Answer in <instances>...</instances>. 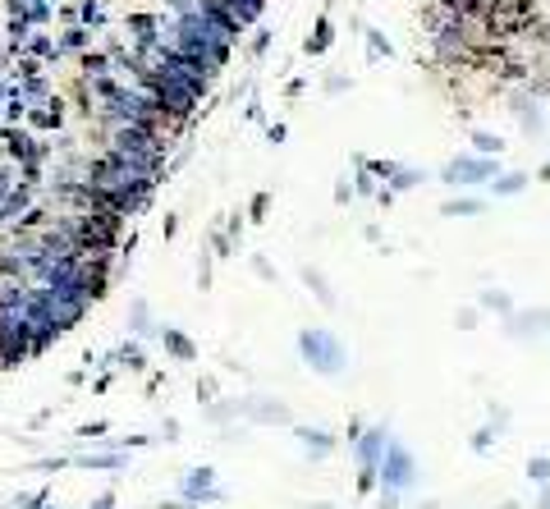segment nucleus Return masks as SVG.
<instances>
[{
  "mask_svg": "<svg viewBox=\"0 0 550 509\" xmlns=\"http://www.w3.org/2000/svg\"><path fill=\"white\" fill-rule=\"evenodd\" d=\"M298 354L308 358V367L312 372H321V377H335V372H344V344L330 335V331H321V326H312V331H302L298 335Z\"/></svg>",
  "mask_w": 550,
  "mask_h": 509,
  "instance_id": "1",
  "label": "nucleus"
},
{
  "mask_svg": "<svg viewBox=\"0 0 550 509\" xmlns=\"http://www.w3.org/2000/svg\"><path fill=\"white\" fill-rule=\"evenodd\" d=\"M412 482H418V459L390 436V445H385V454H381V464H376V487L381 491H408Z\"/></svg>",
  "mask_w": 550,
  "mask_h": 509,
  "instance_id": "2",
  "label": "nucleus"
},
{
  "mask_svg": "<svg viewBox=\"0 0 550 509\" xmlns=\"http://www.w3.org/2000/svg\"><path fill=\"white\" fill-rule=\"evenodd\" d=\"M495 175H500V161L463 152V156L445 161V170H440V184H450V189H473V184H491Z\"/></svg>",
  "mask_w": 550,
  "mask_h": 509,
  "instance_id": "3",
  "label": "nucleus"
},
{
  "mask_svg": "<svg viewBox=\"0 0 550 509\" xmlns=\"http://www.w3.org/2000/svg\"><path fill=\"white\" fill-rule=\"evenodd\" d=\"M385 445H390V432L385 427H363V436L353 441V454H358V468L363 473H376V464H381V454H385Z\"/></svg>",
  "mask_w": 550,
  "mask_h": 509,
  "instance_id": "4",
  "label": "nucleus"
},
{
  "mask_svg": "<svg viewBox=\"0 0 550 509\" xmlns=\"http://www.w3.org/2000/svg\"><path fill=\"white\" fill-rule=\"evenodd\" d=\"M509 111H514L518 129L528 133V138H541V133H546V111H541V101H532L528 92H518V97H514V106H509Z\"/></svg>",
  "mask_w": 550,
  "mask_h": 509,
  "instance_id": "5",
  "label": "nucleus"
},
{
  "mask_svg": "<svg viewBox=\"0 0 550 509\" xmlns=\"http://www.w3.org/2000/svg\"><path fill=\"white\" fill-rule=\"evenodd\" d=\"M10 14H14V33L42 28V23L51 19V0H10Z\"/></svg>",
  "mask_w": 550,
  "mask_h": 509,
  "instance_id": "6",
  "label": "nucleus"
},
{
  "mask_svg": "<svg viewBox=\"0 0 550 509\" xmlns=\"http://www.w3.org/2000/svg\"><path fill=\"white\" fill-rule=\"evenodd\" d=\"M298 445L312 454V459H326L330 450H335V436L326 432V427H298Z\"/></svg>",
  "mask_w": 550,
  "mask_h": 509,
  "instance_id": "7",
  "label": "nucleus"
},
{
  "mask_svg": "<svg viewBox=\"0 0 550 509\" xmlns=\"http://www.w3.org/2000/svg\"><path fill=\"white\" fill-rule=\"evenodd\" d=\"M330 46H335V23H330V10H321L317 28H312V37H308V42H302V51H308V56H326Z\"/></svg>",
  "mask_w": 550,
  "mask_h": 509,
  "instance_id": "8",
  "label": "nucleus"
},
{
  "mask_svg": "<svg viewBox=\"0 0 550 509\" xmlns=\"http://www.w3.org/2000/svg\"><path fill=\"white\" fill-rule=\"evenodd\" d=\"M514 335H546L550 331V308H532V312H514Z\"/></svg>",
  "mask_w": 550,
  "mask_h": 509,
  "instance_id": "9",
  "label": "nucleus"
},
{
  "mask_svg": "<svg viewBox=\"0 0 550 509\" xmlns=\"http://www.w3.org/2000/svg\"><path fill=\"white\" fill-rule=\"evenodd\" d=\"M528 179H532L528 170H500L491 179V198H514V193L528 189Z\"/></svg>",
  "mask_w": 550,
  "mask_h": 509,
  "instance_id": "10",
  "label": "nucleus"
},
{
  "mask_svg": "<svg viewBox=\"0 0 550 509\" xmlns=\"http://www.w3.org/2000/svg\"><path fill=\"white\" fill-rule=\"evenodd\" d=\"M184 496H188V500H216V477H211V468L188 473V477H184Z\"/></svg>",
  "mask_w": 550,
  "mask_h": 509,
  "instance_id": "11",
  "label": "nucleus"
},
{
  "mask_svg": "<svg viewBox=\"0 0 550 509\" xmlns=\"http://www.w3.org/2000/svg\"><path fill=\"white\" fill-rule=\"evenodd\" d=\"M473 156L500 161L505 156V138H500V133H491V129H473Z\"/></svg>",
  "mask_w": 550,
  "mask_h": 509,
  "instance_id": "12",
  "label": "nucleus"
},
{
  "mask_svg": "<svg viewBox=\"0 0 550 509\" xmlns=\"http://www.w3.org/2000/svg\"><path fill=\"white\" fill-rule=\"evenodd\" d=\"M482 207H486V198L463 193V198H445V202H440V216H477Z\"/></svg>",
  "mask_w": 550,
  "mask_h": 509,
  "instance_id": "13",
  "label": "nucleus"
},
{
  "mask_svg": "<svg viewBox=\"0 0 550 509\" xmlns=\"http://www.w3.org/2000/svg\"><path fill=\"white\" fill-rule=\"evenodd\" d=\"M230 5V14L243 23V28H253V23L262 19V10H266V0H225Z\"/></svg>",
  "mask_w": 550,
  "mask_h": 509,
  "instance_id": "14",
  "label": "nucleus"
},
{
  "mask_svg": "<svg viewBox=\"0 0 550 509\" xmlns=\"http://www.w3.org/2000/svg\"><path fill=\"white\" fill-rule=\"evenodd\" d=\"M161 340H165V349H170L179 363H188L192 354H198V349H192V340H188L184 331H170V326H165V335H161Z\"/></svg>",
  "mask_w": 550,
  "mask_h": 509,
  "instance_id": "15",
  "label": "nucleus"
},
{
  "mask_svg": "<svg viewBox=\"0 0 550 509\" xmlns=\"http://www.w3.org/2000/svg\"><path fill=\"white\" fill-rule=\"evenodd\" d=\"M363 37H367V56H372V60H390V56H395L390 37H385L381 28H363Z\"/></svg>",
  "mask_w": 550,
  "mask_h": 509,
  "instance_id": "16",
  "label": "nucleus"
},
{
  "mask_svg": "<svg viewBox=\"0 0 550 509\" xmlns=\"http://www.w3.org/2000/svg\"><path fill=\"white\" fill-rule=\"evenodd\" d=\"M302 280H308V285L317 289V299H321L326 308H335V294H330V285H326V276L317 271V266H308V271H302Z\"/></svg>",
  "mask_w": 550,
  "mask_h": 509,
  "instance_id": "17",
  "label": "nucleus"
},
{
  "mask_svg": "<svg viewBox=\"0 0 550 509\" xmlns=\"http://www.w3.org/2000/svg\"><path fill=\"white\" fill-rule=\"evenodd\" d=\"M482 308H491V312H505V317H514V303H509V294H500V289H482Z\"/></svg>",
  "mask_w": 550,
  "mask_h": 509,
  "instance_id": "18",
  "label": "nucleus"
},
{
  "mask_svg": "<svg viewBox=\"0 0 550 509\" xmlns=\"http://www.w3.org/2000/svg\"><path fill=\"white\" fill-rule=\"evenodd\" d=\"M78 19H82V23H101V19H106V5H101V0H82Z\"/></svg>",
  "mask_w": 550,
  "mask_h": 509,
  "instance_id": "19",
  "label": "nucleus"
},
{
  "mask_svg": "<svg viewBox=\"0 0 550 509\" xmlns=\"http://www.w3.org/2000/svg\"><path fill=\"white\" fill-rule=\"evenodd\" d=\"M253 418H262V422H289V413L280 404H253Z\"/></svg>",
  "mask_w": 550,
  "mask_h": 509,
  "instance_id": "20",
  "label": "nucleus"
},
{
  "mask_svg": "<svg viewBox=\"0 0 550 509\" xmlns=\"http://www.w3.org/2000/svg\"><path fill=\"white\" fill-rule=\"evenodd\" d=\"M211 248H216L220 257H230V253H234V239H230L225 230H211Z\"/></svg>",
  "mask_w": 550,
  "mask_h": 509,
  "instance_id": "21",
  "label": "nucleus"
},
{
  "mask_svg": "<svg viewBox=\"0 0 550 509\" xmlns=\"http://www.w3.org/2000/svg\"><path fill=\"white\" fill-rule=\"evenodd\" d=\"M528 477L546 487V482H550V459H532V464H528Z\"/></svg>",
  "mask_w": 550,
  "mask_h": 509,
  "instance_id": "22",
  "label": "nucleus"
},
{
  "mask_svg": "<svg viewBox=\"0 0 550 509\" xmlns=\"http://www.w3.org/2000/svg\"><path fill=\"white\" fill-rule=\"evenodd\" d=\"M335 202H340V207H344V202H353V184H349V175L335 184Z\"/></svg>",
  "mask_w": 550,
  "mask_h": 509,
  "instance_id": "23",
  "label": "nucleus"
},
{
  "mask_svg": "<svg viewBox=\"0 0 550 509\" xmlns=\"http://www.w3.org/2000/svg\"><path fill=\"white\" fill-rule=\"evenodd\" d=\"M266 51H271V33L257 28V37H253V56H266Z\"/></svg>",
  "mask_w": 550,
  "mask_h": 509,
  "instance_id": "24",
  "label": "nucleus"
},
{
  "mask_svg": "<svg viewBox=\"0 0 550 509\" xmlns=\"http://www.w3.org/2000/svg\"><path fill=\"white\" fill-rule=\"evenodd\" d=\"M344 88H349V78H340V74H335V78H326V97H340Z\"/></svg>",
  "mask_w": 550,
  "mask_h": 509,
  "instance_id": "25",
  "label": "nucleus"
},
{
  "mask_svg": "<svg viewBox=\"0 0 550 509\" xmlns=\"http://www.w3.org/2000/svg\"><path fill=\"white\" fill-rule=\"evenodd\" d=\"M266 207H271V198L257 193V198H253V221H262V211H266Z\"/></svg>",
  "mask_w": 550,
  "mask_h": 509,
  "instance_id": "26",
  "label": "nucleus"
},
{
  "mask_svg": "<svg viewBox=\"0 0 550 509\" xmlns=\"http://www.w3.org/2000/svg\"><path fill=\"white\" fill-rule=\"evenodd\" d=\"M473 450L486 454V450H491V432H477V436H473Z\"/></svg>",
  "mask_w": 550,
  "mask_h": 509,
  "instance_id": "27",
  "label": "nucleus"
},
{
  "mask_svg": "<svg viewBox=\"0 0 550 509\" xmlns=\"http://www.w3.org/2000/svg\"><path fill=\"white\" fill-rule=\"evenodd\" d=\"M253 271H257V276H262V280H275V271H271V266H266V262H262V257H257V262H253Z\"/></svg>",
  "mask_w": 550,
  "mask_h": 509,
  "instance_id": "28",
  "label": "nucleus"
},
{
  "mask_svg": "<svg viewBox=\"0 0 550 509\" xmlns=\"http://www.w3.org/2000/svg\"><path fill=\"white\" fill-rule=\"evenodd\" d=\"M381 509H399V496L395 491H381Z\"/></svg>",
  "mask_w": 550,
  "mask_h": 509,
  "instance_id": "29",
  "label": "nucleus"
},
{
  "mask_svg": "<svg viewBox=\"0 0 550 509\" xmlns=\"http://www.w3.org/2000/svg\"><path fill=\"white\" fill-rule=\"evenodd\" d=\"M537 179H541V184H550V156H546V166L537 170Z\"/></svg>",
  "mask_w": 550,
  "mask_h": 509,
  "instance_id": "30",
  "label": "nucleus"
},
{
  "mask_svg": "<svg viewBox=\"0 0 550 509\" xmlns=\"http://www.w3.org/2000/svg\"><path fill=\"white\" fill-rule=\"evenodd\" d=\"M537 509H550V482H546V491H541V505Z\"/></svg>",
  "mask_w": 550,
  "mask_h": 509,
  "instance_id": "31",
  "label": "nucleus"
},
{
  "mask_svg": "<svg viewBox=\"0 0 550 509\" xmlns=\"http://www.w3.org/2000/svg\"><path fill=\"white\" fill-rule=\"evenodd\" d=\"M0 101H5V83H0Z\"/></svg>",
  "mask_w": 550,
  "mask_h": 509,
  "instance_id": "32",
  "label": "nucleus"
}]
</instances>
